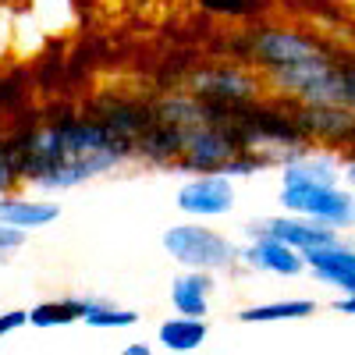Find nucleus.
Wrapping results in <instances>:
<instances>
[{
    "instance_id": "f257e3e1",
    "label": "nucleus",
    "mask_w": 355,
    "mask_h": 355,
    "mask_svg": "<svg viewBox=\"0 0 355 355\" xmlns=\"http://www.w3.org/2000/svg\"><path fill=\"white\" fill-rule=\"evenodd\" d=\"M15 146L25 185L46 196L89 185L135 160V142L107 128L96 114H57L36 128H25Z\"/></svg>"
},
{
    "instance_id": "f03ea898",
    "label": "nucleus",
    "mask_w": 355,
    "mask_h": 355,
    "mask_svg": "<svg viewBox=\"0 0 355 355\" xmlns=\"http://www.w3.org/2000/svg\"><path fill=\"white\" fill-rule=\"evenodd\" d=\"M164 252L182 266V270H210V274H231L239 266V242L227 239L224 231L210 227L206 220H182L171 224L160 234Z\"/></svg>"
},
{
    "instance_id": "7ed1b4c3",
    "label": "nucleus",
    "mask_w": 355,
    "mask_h": 355,
    "mask_svg": "<svg viewBox=\"0 0 355 355\" xmlns=\"http://www.w3.org/2000/svg\"><path fill=\"white\" fill-rule=\"evenodd\" d=\"M245 43H249L245 64H252L259 75L313 61V57L331 53L338 46L334 40L313 33V28H295V25H256L245 33Z\"/></svg>"
},
{
    "instance_id": "20e7f679",
    "label": "nucleus",
    "mask_w": 355,
    "mask_h": 355,
    "mask_svg": "<svg viewBox=\"0 0 355 355\" xmlns=\"http://www.w3.org/2000/svg\"><path fill=\"white\" fill-rule=\"evenodd\" d=\"M277 202L288 214L331 224L338 231L355 227V196L345 182H334V185H327V182H281Z\"/></svg>"
},
{
    "instance_id": "39448f33",
    "label": "nucleus",
    "mask_w": 355,
    "mask_h": 355,
    "mask_svg": "<svg viewBox=\"0 0 355 355\" xmlns=\"http://www.w3.org/2000/svg\"><path fill=\"white\" fill-rule=\"evenodd\" d=\"M185 89L192 96L217 103V107H242L259 96H266V82L256 68L239 64V61H214L199 64L185 75Z\"/></svg>"
},
{
    "instance_id": "423d86ee",
    "label": "nucleus",
    "mask_w": 355,
    "mask_h": 355,
    "mask_svg": "<svg viewBox=\"0 0 355 355\" xmlns=\"http://www.w3.org/2000/svg\"><path fill=\"white\" fill-rule=\"evenodd\" d=\"M295 125L302 128L309 146H320V150H331L341 157L355 153V107L334 100V103H295L288 100Z\"/></svg>"
},
{
    "instance_id": "0eeeda50",
    "label": "nucleus",
    "mask_w": 355,
    "mask_h": 355,
    "mask_svg": "<svg viewBox=\"0 0 355 355\" xmlns=\"http://www.w3.org/2000/svg\"><path fill=\"white\" fill-rule=\"evenodd\" d=\"M245 150L239 128L227 121H199L185 128V150L182 160L174 164L178 174H202V171H220L234 153Z\"/></svg>"
},
{
    "instance_id": "6e6552de",
    "label": "nucleus",
    "mask_w": 355,
    "mask_h": 355,
    "mask_svg": "<svg viewBox=\"0 0 355 355\" xmlns=\"http://www.w3.org/2000/svg\"><path fill=\"white\" fill-rule=\"evenodd\" d=\"M234 178L220 171H202V174H185V182L178 185L174 206L178 214L189 220H217L234 210Z\"/></svg>"
},
{
    "instance_id": "1a4fd4ad",
    "label": "nucleus",
    "mask_w": 355,
    "mask_h": 355,
    "mask_svg": "<svg viewBox=\"0 0 355 355\" xmlns=\"http://www.w3.org/2000/svg\"><path fill=\"white\" fill-rule=\"evenodd\" d=\"M302 259H306V274L316 284L338 295H355V242L338 234V239L302 252Z\"/></svg>"
},
{
    "instance_id": "9d476101",
    "label": "nucleus",
    "mask_w": 355,
    "mask_h": 355,
    "mask_svg": "<svg viewBox=\"0 0 355 355\" xmlns=\"http://www.w3.org/2000/svg\"><path fill=\"white\" fill-rule=\"evenodd\" d=\"M239 266L256 274H270V277H288V281L306 274L302 252L281 239H270V234H249V242L239 245Z\"/></svg>"
},
{
    "instance_id": "9b49d317",
    "label": "nucleus",
    "mask_w": 355,
    "mask_h": 355,
    "mask_svg": "<svg viewBox=\"0 0 355 355\" xmlns=\"http://www.w3.org/2000/svg\"><path fill=\"white\" fill-rule=\"evenodd\" d=\"M245 234H270V239L288 242L291 249L309 252V249H316V245H323V242L338 239L341 231L331 227V224H320V220H309V217H299V214L281 210V214H274V217H263V220L245 224Z\"/></svg>"
},
{
    "instance_id": "f8f14e48",
    "label": "nucleus",
    "mask_w": 355,
    "mask_h": 355,
    "mask_svg": "<svg viewBox=\"0 0 355 355\" xmlns=\"http://www.w3.org/2000/svg\"><path fill=\"white\" fill-rule=\"evenodd\" d=\"M93 114L107 128H114L117 135H125L132 142H135L139 132H146L157 121L153 103H146L139 96H125V93H103L100 100H93Z\"/></svg>"
},
{
    "instance_id": "ddd939ff",
    "label": "nucleus",
    "mask_w": 355,
    "mask_h": 355,
    "mask_svg": "<svg viewBox=\"0 0 355 355\" xmlns=\"http://www.w3.org/2000/svg\"><path fill=\"white\" fill-rule=\"evenodd\" d=\"M182 150H185V128H178L171 121H153L146 132L135 135V160H142L146 167H171L182 160Z\"/></svg>"
},
{
    "instance_id": "4468645a",
    "label": "nucleus",
    "mask_w": 355,
    "mask_h": 355,
    "mask_svg": "<svg viewBox=\"0 0 355 355\" xmlns=\"http://www.w3.org/2000/svg\"><path fill=\"white\" fill-rule=\"evenodd\" d=\"M57 217H61V202H57V199L21 196V192L0 196V224H8V227L40 231V227H50Z\"/></svg>"
},
{
    "instance_id": "2eb2a0df",
    "label": "nucleus",
    "mask_w": 355,
    "mask_h": 355,
    "mask_svg": "<svg viewBox=\"0 0 355 355\" xmlns=\"http://www.w3.org/2000/svg\"><path fill=\"white\" fill-rule=\"evenodd\" d=\"M217 291V274L210 270H182L171 281V306L185 316H206Z\"/></svg>"
},
{
    "instance_id": "dca6fc26",
    "label": "nucleus",
    "mask_w": 355,
    "mask_h": 355,
    "mask_svg": "<svg viewBox=\"0 0 355 355\" xmlns=\"http://www.w3.org/2000/svg\"><path fill=\"white\" fill-rule=\"evenodd\" d=\"M206 341H210V323H206V316L174 313L171 320H164L160 327H157V345L164 352H174V355L199 352Z\"/></svg>"
},
{
    "instance_id": "f3484780",
    "label": "nucleus",
    "mask_w": 355,
    "mask_h": 355,
    "mask_svg": "<svg viewBox=\"0 0 355 355\" xmlns=\"http://www.w3.org/2000/svg\"><path fill=\"white\" fill-rule=\"evenodd\" d=\"M82 323L93 331H128L139 323V313L100 295H82Z\"/></svg>"
},
{
    "instance_id": "a211bd4d",
    "label": "nucleus",
    "mask_w": 355,
    "mask_h": 355,
    "mask_svg": "<svg viewBox=\"0 0 355 355\" xmlns=\"http://www.w3.org/2000/svg\"><path fill=\"white\" fill-rule=\"evenodd\" d=\"M316 313V299H277L239 309V323H295Z\"/></svg>"
},
{
    "instance_id": "6ab92c4d",
    "label": "nucleus",
    "mask_w": 355,
    "mask_h": 355,
    "mask_svg": "<svg viewBox=\"0 0 355 355\" xmlns=\"http://www.w3.org/2000/svg\"><path fill=\"white\" fill-rule=\"evenodd\" d=\"M82 323V295H64V299H46L28 306V327L36 331H57Z\"/></svg>"
},
{
    "instance_id": "aec40b11",
    "label": "nucleus",
    "mask_w": 355,
    "mask_h": 355,
    "mask_svg": "<svg viewBox=\"0 0 355 355\" xmlns=\"http://www.w3.org/2000/svg\"><path fill=\"white\" fill-rule=\"evenodd\" d=\"M21 185H25V178H21V157H18L15 139H8V142H0V196L18 192Z\"/></svg>"
},
{
    "instance_id": "412c9836",
    "label": "nucleus",
    "mask_w": 355,
    "mask_h": 355,
    "mask_svg": "<svg viewBox=\"0 0 355 355\" xmlns=\"http://www.w3.org/2000/svg\"><path fill=\"white\" fill-rule=\"evenodd\" d=\"M199 8L224 18H252L263 11V0H199Z\"/></svg>"
},
{
    "instance_id": "4be33fe9",
    "label": "nucleus",
    "mask_w": 355,
    "mask_h": 355,
    "mask_svg": "<svg viewBox=\"0 0 355 355\" xmlns=\"http://www.w3.org/2000/svg\"><path fill=\"white\" fill-rule=\"evenodd\" d=\"M25 239H28V231H18V227L0 224V263H8L15 252H21Z\"/></svg>"
},
{
    "instance_id": "5701e85b",
    "label": "nucleus",
    "mask_w": 355,
    "mask_h": 355,
    "mask_svg": "<svg viewBox=\"0 0 355 355\" xmlns=\"http://www.w3.org/2000/svg\"><path fill=\"white\" fill-rule=\"evenodd\" d=\"M341 103L355 107V53L341 57Z\"/></svg>"
},
{
    "instance_id": "b1692460",
    "label": "nucleus",
    "mask_w": 355,
    "mask_h": 355,
    "mask_svg": "<svg viewBox=\"0 0 355 355\" xmlns=\"http://www.w3.org/2000/svg\"><path fill=\"white\" fill-rule=\"evenodd\" d=\"M21 327H28V309H8V313H0V341L18 334Z\"/></svg>"
},
{
    "instance_id": "393cba45",
    "label": "nucleus",
    "mask_w": 355,
    "mask_h": 355,
    "mask_svg": "<svg viewBox=\"0 0 355 355\" xmlns=\"http://www.w3.org/2000/svg\"><path fill=\"white\" fill-rule=\"evenodd\" d=\"M334 309H338V313H345V316H355V295H338Z\"/></svg>"
},
{
    "instance_id": "a878e982",
    "label": "nucleus",
    "mask_w": 355,
    "mask_h": 355,
    "mask_svg": "<svg viewBox=\"0 0 355 355\" xmlns=\"http://www.w3.org/2000/svg\"><path fill=\"white\" fill-rule=\"evenodd\" d=\"M150 352H153V345H146V341H135L125 348V355H150Z\"/></svg>"
},
{
    "instance_id": "bb28decb",
    "label": "nucleus",
    "mask_w": 355,
    "mask_h": 355,
    "mask_svg": "<svg viewBox=\"0 0 355 355\" xmlns=\"http://www.w3.org/2000/svg\"><path fill=\"white\" fill-rule=\"evenodd\" d=\"M345 182H355V153L345 157Z\"/></svg>"
},
{
    "instance_id": "cd10ccee",
    "label": "nucleus",
    "mask_w": 355,
    "mask_h": 355,
    "mask_svg": "<svg viewBox=\"0 0 355 355\" xmlns=\"http://www.w3.org/2000/svg\"><path fill=\"white\" fill-rule=\"evenodd\" d=\"M345 185H348V189H352V196H355V182H345Z\"/></svg>"
}]
</instances>
